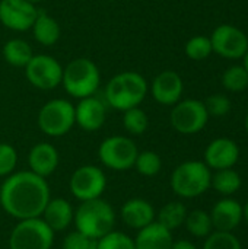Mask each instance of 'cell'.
I'll list each match as a JSON object with an SVG mask.
<instances>
[{"instance_id": "obj_6", "label": "cell", "mask_w": 248, "mask_h": 249, "mask_svg": "<svg viewBox=\"0 0 248 249\" xmlns=\"http://www.w3.org/2000/svg\"><path fill=\"white\" fill-rule=\"evenodd\" d=\"M39 130L48 137L67 134L75 123V105L67 99H51L45 102L37 117Z\"/></svg>"}, {"instance_id": "obj_25", "label": "cell", "mask_w": 248, "mask_h": 249, "mask_svg": "<svg viewBox=\"0 0 248 249\" xmlns=\"http://www.w3.org/2000/svg\"><path fill=\"white\" fill-rule=\"evenodd\" d=\"M32 55V48L25 39L12 38L3 45V57L13 67H25Z\"/></svg>"}, {"instance_id": "obj_11", "label": "cell", "mask_w": 248, "mask_h": 249, "mask_svg": "<svg viewBox=\"0 0 248 249\" xmlns=\"http://www.w3.org/2000/svg\"><path fill=\"white\" fill-rule=\"evenodd\" d=\"M69 188L73 197L79 201L101 198L107 188V177L98 166L83 165L73 172Z\"/></svg>"}, {"instance_id": "obj_32", "label": "cell", "mask_w": 248, "mask_h": 249, "mask_svg": "<svg viewBox=\"0 0 248 249\" xmlns=\"http://www.w3.org/2000/svg\"><path fill=\"white\" fill-rule=\"evenodd\" d=\"M98 249H136L134 248V239H132L127 233L111 231L102 238L96 241Z\"/></svg>"}, {"instance_id": "obj_20", "label": "cell", "mask_w": 248, "mask_h": 249, "mask_svg": "<svg viewBox=\"0 0 248 249\" xmlns=\"http://www.w3.org/2000/svg\"><path fill=\"white\" fill-rule=\"evenodd\" d=\"M73 217L75 210L66 198H50L41 214V219L54 233L66 231L73 223Z\"/></svg>"}, {"instance_id": "obj_19", "label": "cell", "mask_w": 248, "mask_h": 249, "mask_svg": "<svg viewBox=\"0 0 248 249\" xmlns=\"http://www.w3.org/2000/svg\"><path fill=\"white\" fill-rule=\"evenodd\" d=\"M58 162H60V156L57 149L47 142L37 143L29 150L28 155L29 171L42 178H47L51 174H54L58 166Z\"/></svg>"}, {"instance_id": "obj_17", "label": "cell", "mask_w": 248, "mask_h": 249, "mask_svg": "<svg viewBox=\"0 0 248 249\" xmlns=\"http://www.w3.org/2000/svg\"><path fill=\"white\" fill-rule=\"evenodd\" d=\"M107 120L105 104L92 96L79 99V104L75 107V123L85 131L99 130Z\"/></svg>"}, {"instance_id": "obj_13", "label": "cell", "mask_w": 248, "mask_h": 249, "mask_svg": "<svg viewBox=\"0 0 248 249\" xmlns=\"http://www.w3.org/2000/svg\"><path fill=\"white\" fill-rule=\"evenodd\" d=\"M38 12L37 6L28 0H0V22L16 32L31 29Z\"/></svg>"}, {"instance_id": "obj_38", "label": "cell", "mask_w": 248, "mask_h": 249, "mask_svg": "<svg viewBox=\"0 0 248 249\" xmlns=\"http://www.w3.org/2000/svg\"><path fill=\"white\" fill-rule=\"evenodd\" d=\"M243 66H244V69L248 71V48L247 51H246V54L243 55Z\"/></svg>"}, {"instance_id": "obj_1", "label": "cell", "mask_w": 248, "mask_h": 249, "mask_svg": "<svg viewBox=\"0 0 248 249\" xmlns=\"http://www.w3.org/2000/svg\"><path fill=\"white\" fill-rule=\"evenodd\" d=\"M50 198L51 193L45 178L31 171L13 172L0 187L3 210L18 220L41 217Z\"/></svg>"}, {"instance_id": "obj_40", "label": "cell", "mask_w": 248, "mask_h": 249, "mask_svg": "<svg viewBox=\"0 0 248 249\" xmlns=\"http://www.w3.org/2000/svg\"><path fill=\"white\" fill-rule=\"evenodd\" d=\"M28 1H31V3L37 4V3H39V1H42V0H28Z\"/></svg>"}, {"instance_id": "obj_8", "label": "cell", "mask_w": 248, "mask_h": 249, "mask_svg": "<svg viewBox=\"0 0 248 249\" xmlns=\"http://www.w3.org/2000/svg\"><path fill=\"white\" fill-rule=\"evenodd\" d=\"M139 150L136 143L126 136H111L101 142L98 158L101 163L113 171H127L133 168Z\"/></svg>"}, {"instance_id": "obj_28", "label": "cell", "mask_w": 248, "mask_h": 249, "mask_svg": "<svg viewBox=\"0 0 248 249\" xmlns=\"http://www.w3.org/2000/svg\"><path fill=\"white\" fill-rule=\"evenodd\" d=\"M137 171V174L143 177H155L162 169V159L158 153L152 150L139 152L133 165Z\"/></svg>"}, {"instance_id": "obj_37", "label": "cell", "mask_w": 248, "mask_h": 249, "mask_svg": "<svg viewBox=\"0 0 248 249\" xmlns=\"http://www.w3.org/2000/svg\"><path fill=\"white\" fill-rule=\"evenodd\" d=\"M243 219L248 223V201L243 206Z\"/></svg>"}, {"instance_id": "obj_30", "label": "cell", "mask_w": 248, "mask_h": 249, "mask_svg": "<svg viewBox=\"0 0 248 249\" xmlns=\"http://www.w3.org/2000/svg\"><path fill=\"white\" fill-rule=\"evenodd\" d=\"M186 55L190 60L194 61H203L206 60L213 51H212V42L210 38L205 36V35H196L193 38H190L184 47Z\"/></svg>"}, {"instance_id": "obj_23", "label": "cell", "mask_w": 248, "mask_h": 249, "mask_svg": "<svg viewBox=\"0 0 248 249\" xmlns=\"http://www.w3.org/2000/svg\"><path fill=\"white\" fill-rule=\"evenodd\" d=\"M241 185L243 179L234 168L215 171V174H212L210 188H213L222 197H232L240 191Z\"/></svg>"}, {"instance_id": "obj_24", "label": "cell", "mask_w": 248, "mask_h": 249, "mask_svg": "<svg viewBox=\"0 0 248 249\" xmlns=\"http://www.w3.org/2000/svg\"><path fill=\"white\" fill-rule=\"evenodd\" d=\"M187 213V207L181 201H170L156 214V222L170 232H174L178 228L184 226Z\"/></svg>"}, {"instance_id": "obj_35", "label": "cell", "mask_w": 248, "mask_h": 249, "mask_svg": "<svg viewBox=\"0 0 248 249\" xmlns=\"http://www.w3.org/2000/svg\"><path fill=\"white\" fill-rule=\"evenodd\" d=\"M96 241L98 239H92L83 233H80L79 231L70 232L61 244L63 249H98L96 248Z\"/></svg>"}, {"instance_id": "obj_29", "label": "cell", "mask_w": 248, "mask_h": 249, "mask_svg": "<svg viewBox=\"0 0 248 249\" xmlns=\"http://www.w3.org/2000/svg\"><path fill=\"white\" fill-rule=\"evenodd\" d=\"M222 85L228 92H243L248 88V71L244 66H231L222 76Z\"/></svg>"}, {"instance_id": "obj_22", "label": "cell", "mask_w": 248, "mask_h": 249, "mask_svg": "<svg viewBox=\"0 0 248 249\" xmlns=\"http://www.w3.org/2000/svg\"><path fill=\"white\" fill-rule=\"evenodd\" d=\"M31 29H32L35 41L44 47L54 45L60 39V34H61L60 25L57 23V20L44 12H38V16Z\"/></svg>"}, {"instance_id": "obj_15", "label": "cell", "mask_w": 248, "mask_h": 249, "mask_svg": "<svg viewBox=\"0 0 248 249\" xmlns=\"http://www.w3.org/2000/svg\"><path fill=\"white\" fill-rule=\"evenodd\" d=\"M184 90V83L181 76L172 70L161 71L151 85V93L153 99L165 107H174L181 101V95Z\"/></svg>"}, {"instance_id": "obj_7", "label": "cell", "mask_w": 248, "mask_h": 249, "mask_svg": "<svg viewBox=\"0 0 248 249\" xmlns=\"http://www.w3.org/2000/svg\"><path fill=\"white\" fill-rule=\"evenodd\" d=\"M54 232L41 219H25L13 228L9 236V249H51Z\"/></svg>"}, {"instance_id": "obj_34", "label": "cell", "mask_w": 248, "mask_h": 249, "mask_svg": "<svg viewBox=\"0 0 248 249\" xmlns=\"http://www.w3.org/2000/svg\"><path fill=\"white\" fill-rule=\"evenodd\" d=\"M205 107L209 117H225L231 111V99L225 95L215 93L206 99Z\"/></svg>"}, {"instance_id": "obj_4", "label": "cell", "mask_w": 248, "mask_h": 249, "mask_svg": "<svg viewBox=\"0 0 248 249\" xmlns=\"http://www.w3.org/2000/svg\"><path fill=\"white\" fill-rule=\"evenodd\" d=\"M212 169L202 160L180 163L171 174V190L181 198H197L210 188Z\"/></svg>"}, {"instance_id": "obj_9", "label": "cell", "mask_w": 248, "mask_h": 249, "mask_svg": "<svg viewBox=\"0 0 248 249\" xmlns=\"http://www.w3.org/2000/svg\"><path fill=\"white\" fill-rule=\"evenodd\" d=\"M170 121L177 133L191 136L200 133L206 127L209 114L205 102L199 99H184L172 107Z\"/></svg>"}, {"instance_id": "obj_26", "label": "cell", "mask_w": 248, "mask_h": 249, "mask_svg": "<svg viewBox=\"0 0 248 249\" xmlns=\"http://www.w3.org/2000/svg\"><path fill=\"white\" fill-rule=\"evenodd\" d=\"M184 226L191 236L199 239H205L213 232L210 214L205 210H193L187 213Z\"/></svg>"}, {"instance_id": "obj_39", "label": "cell", "mask_w": 248, "mask_h": 249, "mask_svg": "<svg viewBox=\"0 0 248 249\" xmlns=\"http://www.w3.org/2000/svg\"><path fill=\"white\" fill-rule=\"evenodd\" d=\"M246 131H247V134H248V112H247V115H246Z\"/></svg>"}, {"instance_id": "obj_16", "label": "cell", "mask_w": 248, "mask_h": 249, "mask_svg": "<svg viewBox=\"0 0 248 249\" xmlns=\"http://www.w3.org/2000/svg\"><path fill=\"white\" fill-rule=\"evenodd\" d=\"M209 214L212 219L213 231L219 232H234L244 220L243 206L232 197H224L216 201Z\"/></svg>"}, {"instance_id": "obj_5", "label": "cell", "mask_w": 248, "mask_h": 249, "mask_svg": "<svg viewBox=\"0 0 248 249\" xmlns=\"http://www.w3.org/2000/svg\"><path fill=\"white\" fill-rule=\"evenodd\" d=\"M101 83L98 66L89 58H75L63 67L61 85L64 90L77 99L95 95Z\"/></svg>"}, {"instance_id": "obj_12", "label": "cell", "mask_w": 248, "mask_h": 249, "mask_svg": "<svg viewBox=\"0 0 248 249\" xmlns=\"http://www.w3.org/2000/svg\"><path fill=\"white\" fill-rule=\"evenodd\" d=\"M212 51L228 60H240L248 48V36L240 28L224 23L219 25L210 36Z\"/></svg>"}, {"instance_id": "obj_36", "label": "cell", "mask_w": 248, "mask_h": 249, "mask_svg": "<svg viewBox=\"0 0 248 249\" xmlns=\"http://www.w3.org/2000/svg\"><path fill=\"white\" fill-rule=\"evenodd\" d=\"M171 249H199L191 241L187 239H180V241H174L172 248Z\"/></svg>"}, {"instance_id": "obj_3", "label": "cell", "mask_w": 248, "mask_h": 249, "mask_svg": "<svg viewBox=\"0 0 248 249\" xmlns=\"http://www.w3.org/2000/svg\"><path fill=\"white\" fill-rule=\"evenodd\" d=\"M73 223L80 233L92 239H99L114 231L115 212L113 206L102 198L80 201L75 212Z\"/></svg>"}, {"instance_id": "obj_27", "label": "cell", "mask_w": 248, "mask_h": 249, "mask_svg": "<svg viewBox=\"0 0 248 249\" xmlns=\"http://www.w3.org/2000/svg\"><path fill=\"white\" fill-rule=\"evenodd\" d=\"M149 125V118L146 115V112L139 108H130L127 111H124L123 114V127L124 130L132 134V136H140L148 130Z\"/></svg>"}, {"instance_id": "obj_10", "label": "cell", "mask_w": 248, "mask_h": 249, "mask_svg": "<svg viewBox=\"0 0 248 249\" xmlns=\"http://www.w3.org/2000/svg\"><path fill=\"white\" fill-rule=\"evenodd\" d=\"M28 82L41 90H51L61 83L63 66L48 54H34L25 66Z\"/></svg>"}, {"instance_id": "obj_18", "label": "cell", "mask_w": 248, "mask_h": 249, "mask_svg": "<svg viewBox=\"0 0 248 249\" xmlns=\"http://www.w3.org/2000/svg\"><path fill=\"white\" fill-rule=\"evenodd\" d=\"M120 216L123 223L134 231H140L156 220V213L153 206L143 198L127 200L121 206Z\"/></svg>"}, {"instance_id": "obj_21", "label": "cell", "mask_w": 248, "mask_h": 249, "mask_svg": "<svg viewBox=\"0 0 248 249\" xmlns=\"http://www.w3.org/2000/svg\"><path fill=\"white\" fill-rule=\"evenodd\" d=\"M172 244V232L165 229L156 220L146 228L137 231V235L134 238L136 249H171Z\"/></svg>"}, {"instance_id": "obj_2", "label": "cell", "mask_w": 248, "mask_h": 249, "mask_svg": "<svg viewBox=\"0 0 248 249\" xmlns=\"http://www.w3.org/2000/svg\"><path fill=\"white\" fill-rule=\"evenodd\" d=\"M149 86L146 79L133 70L117 73L110 79L105 88L107 104L118 111H127L130 108L139 107L146 95Z\"/></svg>"}, {"instance_id": "obj_31", "label": "cell", "mask_w": 248, "mask_h": 249, "mask_svg": "<svg viewBox=\"0 0 248 249\" xmlns=\"http://www.w3.org/2000/svg\"><path fill=\"white\" fill-rule=\"evenodd\" d=\"M205 239L203 249H243L240 239L234 235V232L213 231Z\"/></svg>"}, {"instance_id": "obj_33", "label": "cell", "mask_w": 248, "mask_h": 249, "mask_svg": "<svg viewBox=\"0 0 248 249\" xmlns=\"http://www.w3.org/2000/svg\"><path fill=\"white\" fill-rule=\"evenodd\" d=\"M18 165V152L9 143H0V178H6L15 172Z\"/></svg>"}, {"instance_id": "obj_14", "label": "cell", "mask_w": 248, "mask_h": 249, "mask_svg": "<svg viewBox=\"0 0 248 249\" xmlns=\"http://www.w3.org/2000/svg\"><path fill=\"white\" fill-rule=\"evenodd\" d=\"M240 159V147L238 144L228 137H219L212 140L205 150V163L209 169L221 171L229 169L237 165Z\"/></svg>"}]
</instances>
